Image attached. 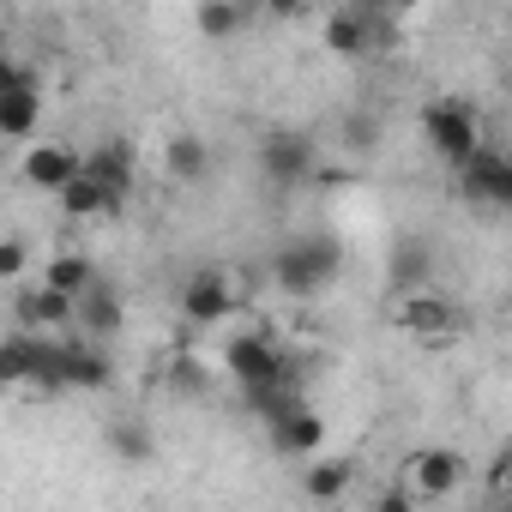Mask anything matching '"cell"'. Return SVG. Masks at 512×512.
Masks as SVG:
<instances>
[{"mask_svg": "<svg viewBox=\"0 0 512 512\" xmlns=\"http://www.w3.org/2000/svg\"><path fill=\"white\" fill-rule=\"evenodd\" d=\"M79 175H85V151H73L67 139H37V145H25V157H19V181L37 187V193H55V199H61Z\"/></svg>", "mask_w": 512, "mask_h": 512, "instance_id": "11", "label": "cell"}, {"mask_svg": "<svg viewBox=\"0 0 512 512\" xmlns=\"http://www.w3.org/2000/svg\"><path fill=\"white\" fill-rule=\"evenodd\" d=\"M37 121H43V73L25 55H7L0 61V139L37 145Z\"/></svg>", "mask_w": 512, "mask_h": 512, "instance_id": "3", "label": "cell"}, {"mask_svg": "<svg viewBox=\"0 0 512 512\" xmlns=\"http://www.w3.org/2000/svg\"><path fill=\"white\" fill-rule=\"evenodd\" d=\"M458 193H464L470 205L512 211V151H506V145H482V151L458 169Z\"/></svg>", "mask_w": 512, "mask_h": 512, "instance_id": "12", "label": "cell"}, {"mask_svg": "<svg viewBox=\"0 0 512 512\" xmlns=\"http://www.w3.org/2000/svg\"><path fill=\"white\" fill-rule=\"evenodd\" d=\"M37 350H43V338L13 332L7 344H0V380H7V386H31L37 380Z\"/></svg>", "mask_w": 512, "mask_h": 512, "instance_id": "23", "label": "cell"}, {"mask_svg": "<svg viewBox=\"0 0 512 512\" xmlns=\"http://www.w3.org/2000/svg\"><path fill=\"white\" fill-rule=\"evenodd\" d=\"M109 452H115L121 464H145V458H151V428H145V422H133V416L109 422Z\"/></svg>", "mask_w": 512, "mask_h": 512, "instance_id": "25", "label": "cell"}, {"mask_svg": "<svg viewBox=\"0 0 512 512\" xmlns=\"http://www.w3.org/2000/svg\"><path fill=\"white\" fill-rule=\"evenodd\" d=\"M121 326H127V302H121V290H115L109 278H97V284L79 296L73 332H79L85 344H109V338H121Z\"/></svg>", "mask_w": 512, "mask_h": 512, "instance_id": "14", "label": "cell"}, {"mask_svg": "<svg viewBox=\"0 0 512 512\" xmlns=\"http://www.w3.org/2000/svg\"><path fill=\"white\" fill-rule=\"evenodd\" d=\"M247 302V278H235L229 266H199L181 284V320L187 326H229Z\"/></svg>", "mask_w": 512, "mask_h": 512, "instance_id": "5", "label": "cell"}, {"mask_svg": "<svg viewBox=\"0 0 512 512\" xmlns=\"http://www.w3.org/2000/svg\"><path fill=\"white\" fill-rule=\"evenodd\" d=\"M253 25V7H241V0H205V7H193V31L205 43H229Z\"/></svg>", "mask_w": 512, "mask_h": 512, "instance_id": "21", "label": "cell"}, {"mask_svg": "<svg viewBox=\"0 0 512 512\" xmlns=\"http://www.w3.org/2000/svg\"><path fill=\"white\" fill-rule=\"evenodd\" d=\"M500 512H512V500H500Z\"/></svg>", "mask_w": 512, "mask_h": 512, "instance_id": "29", "label": "cell"}, {"mask_svg": "<svg viewBox=\"0 0 512 512\" xmlns=\"http://www.w3.org/2000/svg\"><path fill=\"white\" fill-rule=\"evenodd\" d=\"M55 205H61V217H73V223H91V217H109V211H121V199H115L109 187H97L91 175H79V181H73V187L55 199Z\"/></svg>", "mask_w": 512, "mask_h": 512, "instance_id": "22", "label": "cell"}, {"mask_svg": "<svg viewBox=\"0 0 512 512\" xmlns=\"http://www.w3.org/2000/svg\"><path fill=\"white\" fill-rule=\"evenodd\" d=\"M253 157H260V175H266L278 193H296V187L314 181V169H320V145H314L308 133H296V127H272L260 145H253Z\"/></svg>", "mask_w": 512, "mask_h": 512, "instance_id": "6", "label": "cell"}, {"mask_svg": "<svg viewBox=\"0 0 512 512\" xmlns=\"http://www.w3.org/2000/svg\"><path fill=\"white\" fill-rule=\"evenodd\" d=\"M416 506H422V500H416V494H410V488H398V482H392V488H380V494H374V512H416Z\"/></svg>", "mask_w": 512, "mask_h": 512, "instance_id": "27", "label": "cell"}, {"mask_svg": "<svg viewBox=\"0 0 512 512\" xmlns=\"http://www.w3.org/2000/svg\"><path fill=\"white\" fill-rule=\"evenodd\" d=\"M392 326H398L404 338H416V344H452L458 326H464V314H458L452 296L416 290V296H392Z\"/></svg>", "mask_w": 512, "mask_h": 512, "instance_id": "7", "label": "cell"}, {"mask_svg": "<svg viewBox=\"0 0 512 512\" xmlns=\"http://www.w3.org/2000/svg\"><path fill=\"white\" fill-rule=\"evenodd\" d=\"M338 272H344V247H338V235H326V229L290 235V241L272 253V284H278L290 302H308V296H320V290H326Z\"/></svg>", "mask_w": 512, "mask_h": 512, "instance_id": "1", "label": "cell"}, {"mask_svg": "<svg viewBox=\"0 0 512 512\" xmlns=\"http://www.w3.org/2000/svg\"><path fill=\"white\" fill-rule=\"evenodd\" d=\"M398 488H410L422 506H434V500H452V494L464 488V458H458L452 446H422V452H410V458H404V470H398Z\"/></svg>", "mask_w": 512, "mask_h": 512, "instance_id": "9", "label": "cell"}, {"mask_svg": "<svg viewBox=\"0 0 512 512\" xmlns=\"http://www.w3.org/2000/svg\"><path fill=\"white\" fill-rule=\"evenodd\" d=\"M386 284H392L398 296L434 290V241H428V235H398V241H392V260H386Z\"/></svg>", "mask_w": 512, "mask_h": 512, "instance_id": "15", "label": "cell"}, {"mask_svg": "<svg viewBox=\"0 0 512 512\" xmlns=\"http://www.w3.org/2000/svg\"><path fill=\"white\" fill-rule=\"evenodd\" d=\"M169 380H175V392H205V368H199V362H187V356L169 368Z\"/></svg>", "mask_w": 512, "mask_h": 512, "instance_id": "28", "label": "cell"}, {"mask_svg": "<svg viewBox=\"0 0 512 512\" xmlns=\"http://www.w3.org/2000/svg\"><path fill=\"white\" fill-rule=\"evenodd\" d=\"M85 175H91L97 187H109V193L127 205V199H133V187H139V145H133V139H121V133L97 139V145L85 151Z\"/></svg>", "mask_w": 512, "mask_h": 512, "instance_id": "13", "label": "cell"}, {"mask_svg": "<svg viewBox=\"0 0 512 512\" xmlns=\"http://www.w3.org/2000/svg\"><path fill=\"white\" fill-rule=\"evenodd\" d=\"M163 169H169V181L199 187V181L211 175V145H205L199 133H175V139L163 145Z\"/></svg>", "mask_w": 512, "mask_h": 512, "instance_id": "18", "label": "cell"}, {"mask_svg": "<svg viewBox=\"0 0 512 512\" xmlns=\"http://www.w3.org/2000/svg\"><path fill=\"white\" fill-rule=\"evenodd\" d=\"M422 139H428V151L458 175L488 139H482V121H476V109L470 103H458V97H446V103H428L422 109Z\"/></svg>", "mask_w": 512, "mask_h": 512, "instance_id": "4", "label": "cell"}, {"mask_svg": "<svg viewBox=\"0 0 512 512\" xmlns=\"http://www.w3.org/2000/svg\"><path fill=\"white\" fill-rule=\"evenodd\" d=\"M350 482H356V464H350V458H332V452H320V458L302 470V494H308V500H320V506L344 500V494H350Z\"/></svg>", "mask_w": 512, "mask_h": 512, "instance_id": "19", "label": "cell"}, {"mask_svg": "<svg viewBox=\"0 0 512 512\" xmlns=\"http://www.w3.org/2000/svg\"><path fill=\"white\" fill-rule=\"evenodd\" d=\"M61 380H67V392H109L115 386V362H109L103 344L61 338Z\"/></svg>", "mask_w": 512, "mask_h": 512, "instance_id": "16", "label": "cell"}, {"mask_svg": "<svg viewBox=\"0 0 512 512\" xmlns=\"http://www.w3.org/2000/svg\"><path fill=\"white\" fill-rule=\"evenodd\" d=\"M25 272H31V247H25V235H7L0 241V284L25 290Z\"/></svg>", "mask_w": 512, "mask_h": 512, "instance_id": "26", "label": "cell"}, {"mask_svg": "<svg viewBox=\"0 0 512 512\" xmlns=\"http://www.w3.org/2000/svg\"><path fill=\"white\" fill-rule=\"evenodd\" d=\"M386 37H392V13H380V7H338V13H326V49L338 61H368L374 49H386Z\"/></svg>", "mask_w": 512, "mask_h": 512, "instance_id": "8", "label": "cell"}, {"mask_svg": "<svg viewBox=\"0 0 512 512\" xmlns=\"http://www.w3.org/2000/svg\"><path fill=\"white\" fill-rule=\"evenodd\" d=\"M266 434H272V452H278V458H308V464H314V458L326 452V416H320L314 404H302L296 416H284V422L266 428Z\"/></svg>", "mask_w": 512, "mask_h": 512, "instance_id": "17", "label": "cell"}, {"mask_svg": "<svg viewBox=\"0 0 512 512\" xmlns=\"http://www.w3.org/2000/svg\"><path fill=\"white\" fill-rule=\"evenodd\" d=\"M223 368H229V380L241 386V398H247V392H266V386H302L290 350H284L272 332H235V338L223 344Z\"/></svg>", "mask_w": 512, "mask_h": 512, "instance_id": "2", "label": "cell"}, {"mask_svg": "<svg viewBox=\"0 0 512 512\" xmlns=\"http://www.w3.org/2000/svg\"><path fill=\"white\" fill-rule=\"evenodd\" d=\"M43 284L79 302V296L97 284V260H91V253H73V247H67V253H49V260H43Z\"/></svg>", "mask_w": 512, "mask_h": 512, "instance_id": "20", "label": "cell"}, {"mask_svg": "<svg viewBox=\"0 0 512 512\" xmlns=\"http://www.w3.org/2000/svg\"><path fill=\"white\" fill-rule=\"evenodd\" d=\"M73 320H79V302H73V296H61V290H49L43 278H37V284H25V290H13V332L61 338V332H73Z\"/></svg>", "mask_w": 512, "mask_h": 512, "instance_id": "10", "label": "cell"}, {"mask_svg": "<svg viewBox=\"0 0 512 512\" xmlns=\"http://www.w3.org/2000/svg\"><path fill=\"white\" fill-rule=\"evenodd\" d=\"M506 97H512V79H506Z\"/></svg>", "mask_w": 512, "mask_h": 512, "instance_id": "30", "label": "cell"}, {"mask_svg": "<svg viewBox=\"0 0 512 512\" xmlns=\"http://www.w3.org/2000/svg\"><path fill=\"white\" fill-rule=\"evenodd\" d=\"M380 115H368V109H350L344 121H338V151L344 157H374L380 151Z\"/></svg>", "mask_w": 512, "mask_h": 512, "instance_id": "24", "label": "cell"}]
</instances>
